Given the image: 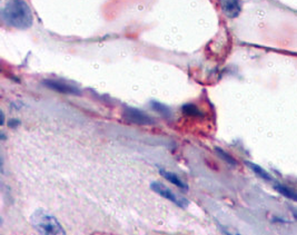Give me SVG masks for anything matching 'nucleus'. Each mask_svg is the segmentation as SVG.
<instances>
[{
  "mask_svg": "<svg viewBox=\"0 0 297 235\" xmlns=\"http://www.w3.org/2000/svg\"><path fill=\"white\" fill-rule=\"evenodd\" d=\"M2 16L7 25L17 29H27L32 25V14L24 0H10L2 8Z\"/></svg>",
  "mask_w": 297,
  "mask_h": 235,
  "instance_id": "nucleus-1",
  "label": "nucleus"
},
{
  "mask_svg": "<svg viewBox=\"0 0 297 235\" xmlns=\"http://www.w3.org/2000/svg\"><path fill=\"white\" fill-rule=\"evenodd\" d=\"M32 228L38 233L44 235H62L66 234L65 230L58 220L47 210L42 208L36 210L30 216Z\"/></svg>",
  "mask_w": 297,
  "mask_h": 235,
  "instance_id": "nucleus-2",
  "label": "nucleus"
},
{
  "mask_svg": "<svg viewBox=\"0 0 297 235\" xmlns=\"http://www.w3.org/2000/svg\"><path fill=\"white\" fill-rule=\"evenodd\" d=\"M150 188L158 195H160L162 198L170 200V202L176 204L177 206H180V208H187L188 204H190V200H188L187 198H182V196H180V195L175 194L172 190L166 188L164 184L156 182V180L150 184Z\"/></svg>",
  "mask_w": 297,
  "mask_h": 235,
  "instance_id": "nucleus-3",
  "label": "nucleus"
},
{
  "mask_svg": "<svg viewBox=\"0 0 297 235\" xmlns=\"http://www.w3.org/2000/svg\"><path fill=\"white\" fill-rule=\"evenodd\" d=\"M124 118L128 123L135 125H152L154 124V118H152L150 115H147L145 112L138 108H134L130 106H126L124 108Z\"/></svg>",
  "mask_w": 297,
  "mask_h": 235,
  "instance_id": "nucleus-4",
  "label": "nucleus"
},
{
  "mask_svg": "<svg viewBox=\"0 0 297 235\" xmlns=\"http://www.w3.org/2000/svg\"><path fill=\"white\" fill-rule=\"evenodd\" d=\"M42 85L52 90H55L65 95H72V96H80L82 90L76 86L68 84L66 82L57 80H44L42 82Z\"/></svg>",
  "mask_w": 297,
  "mask_h": 235,
  "instance_id": "nucleus-5",
  "label": "nucleus"
},
{
  "mask_svg": "<svg viewBox=\"0 0 297 235\" xmlns=\"http://www.w3.org/2000/svg\"><path fill=\"white\" fill-rule=\"evenodd\" d=\"M220 6L222 12L230 18H236L242 10L240 0H220Z\"/></svg>",
  "mask_w": 297,
  "mask_h": 235,
  "instance_id": "nucleus-6",
  "label": "nucleus"
},
{
  "mask_svg": "<svg viewBox=\"0 0 297 235\" xmlns=\"http://www.w3.org/2000/svg\"><path fill=\"white\" fill-rule=\"evenodd\" d=\"M158 172L162 176V178H166L168 182H170L172 184H174L175 186H177L178 188H180L182 190H188V186L182 182V180L180 178V176L176 175L175 173L170 172V170H166L164 168H158Z\"/></svg>",
  "mask_w": 297,
  "mask_h": 235,
  "instance_id": "nucleus-7",
  "label": "nucleus"
},
{
  "mask_svg": "<svg viewBox=\"0 0 297 235\" xmlns=\"http://www.w3.org/2000/svg\"><path fill=\"white\" fill-rule=\"evenodd\" d=\"M150 106H152V110L158 112V114L162 115L164 117H166V118H170V117H172V110L170 108V107H168L165 104H162V102H160L152 100L150 102Z\"/></svg>",
  "mask_w": 297,
  "mask_h": 235,
  "instance_id": "nucleus-8",
  "label": "nucleus"
},
{
  "mask_svg": "<svg viewBox=\"0 0 297 235\" xmlns=\"http://www.w3.org/2000/svg\"><path fill=\"white\" fill-rule=\"evenodd\" d=\"M274 188H275V190H277V192L283 195V196L290 198L292 200H294V202H297V192H295L293 188H290V186L282 185V184H276Z\"/></svg>",
  "mask_w": 297,
  "mask_h": 235,
  "instance_id": "nucleus-9",
  "label": "nucleus"
},
{
  "mask_svg": "<svg viewBox=\"0 0 297 235\" xmlns=\"http://www.w3.org/2000/svg\"><path fill=\"white\" fill-rule=\"evenodd\" d=\"M246 165L248 166V168L253 170V172L258 176V178H263V180H272V176L266 172V170L263 168H260V166H258V165H256V164H254V163H252V162H246Z\"/></svg>",
  "mask_w": 297,
  "mask_h": 235,
  "instance_id": "nucleus-10",
  "label": "nucleus"
},
{
  "mask_svg": "<svg viewBox=\"0 0 297 235\" xmlns=\"http://www.w3.org/2000/svg\"><path fill=\"white\" fill-rule=\"evenodd\" d=\"M182 112H184L185 115H192V116H198V115H202L200 110H198V107L194 104H186L182 106Z\"/></svg>",
  "mask_w": 297,
  "mask_h": 235,
  "instance_id": "nucleus-11",
  "label": "nucleus"
},
{
  "mask_svg": "<svg viewBox=\"0 0 297 235\" xmlns=\"http://www.w3.org/2000/svg\"><path fill=\"white\" fill-rule=\"evenodd\" d=\"M216 152H217V154H218L222 160H226L228 164H230V165H236L237 164L236 160L232 158L230 154H227L225 150H222L220 148H216Z\"/></svg>",
  "mask_w": 297,
  "mask_h": 235,
  "instance_id": "nucleus-12",
  "label": "nucleus"
},
{
  "mask_svg": "<svg viewBox=\"0 0 297 235\" xmlns=\"http://www.w3.org/2000/svg\"><path fill=\"white\" fill-rule=\"evenodd\" d=\"M293 214H294V216H295V218H297V210H296V212H294V213H293Z\"/></svg>",
  "mask_w": 297,
  "mask_h": 235,
  "instance_id": "nucleus-13",
  "label": "nucleus"
}]
</instances>
